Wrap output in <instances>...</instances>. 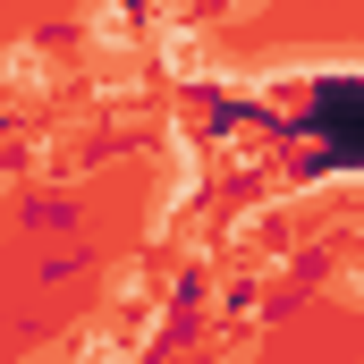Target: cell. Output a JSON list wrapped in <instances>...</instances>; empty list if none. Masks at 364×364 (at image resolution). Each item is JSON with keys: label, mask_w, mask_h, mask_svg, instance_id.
I'll list each match as a JSON object with an SVG mask.
<instances>
[{"label": "cell", "mask_w": 364, "mask_h": 364, "mask_svg": "<svg viewBox=\"0 0 364 364\" xmlns=\"http://www.w3.org/2000/svg\"><path fill=\"white\" fill-rule=\"evenodd\" d=\"M229 9H255V0H229Z\"/></svg>", "instance_id": "6da1fadb"}]
</instances>
